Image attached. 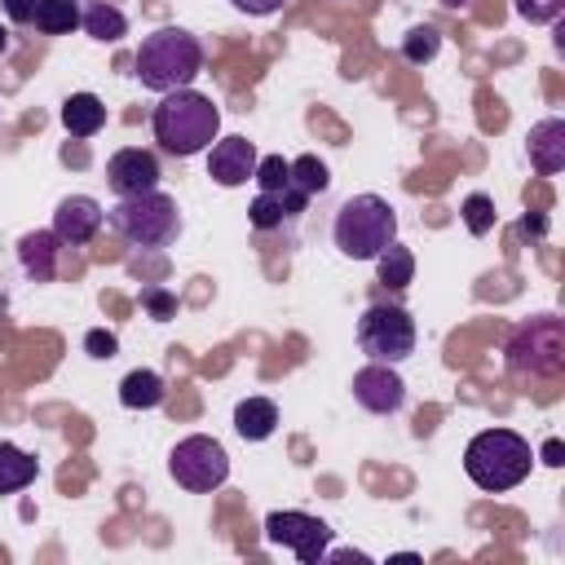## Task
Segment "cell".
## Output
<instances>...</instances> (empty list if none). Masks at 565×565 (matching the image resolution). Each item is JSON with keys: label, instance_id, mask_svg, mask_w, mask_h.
I'll return each mask as SVG.
<instances>
[{"label": "cell", "instance_id": "6da1fadb", "mask_svg": "<svg viewBox=\"0 0 565 565\" xmlns=\"http://www.w3.org/2000/svg\"><path fill=\"white\" fill-rule=\"evenodd\" d=\"M150 128H154V141L177 154V159H190L199 150H207L216 141V128H221V110L212 106V97L194 93V88H172L163 93V102L154 106L150 115Z\"/></svg>", "mask_w": 565, "mask_h": 565}, {"label": "cell", "instance_id": "7a4b0ae2", "mask_svg": "<svg viewBox=\"0 0 565 565\" xmlns=\"http://www.w3.org/2000/svg\"><path fill=\"white\" fill-rule=\"evenodd\" d=\"M132 66H137L132 75L154 93L190 88V79L203 71V44L181 26H159L141 40Z\"/></svg>", "mask_w": 565, "mask_h": 565}, {"label": "cell", "instance_id": "3957f363", "mask_svg": "<svg viewBox=\"0 0 565 565\" xmlns=\"http://www.w3.org/2000/svg\"><path fill=\"white\" fill-rule=\"evenodd\" d=\"M530 463H534V450L521 433L512 428H486L468 441L463 450V472L472 486L499 494V490H512L530 477Z\"/></svg>", "mask_w": 565, "mask_h": 565}, {"label": "cell", "instance_id": "277c9868", "mask_svg": "<svg viewBox=\"0 0 565 565\" xmlns=\"http://www.w3.org/2000/svg\"><path fill=\"white\" fill-rule=\"evenodd\" d=\"M331 238L349 260H375L397 238V212L380 194H353L340 203Z\"/></svg>", "mask_w": 565, "mask_h": 565}, {"label": "cell", "instance_id": "5b68a950", "mask_svg": "<svg viewBox=\"0 0 565 565\" xmlns=\"http://www.w3.org/2000/svg\"><path fill=\"white\" fill-rule=\"evenodd\" d=\"M106 221L132 247H168L177 238V230H181L177 199L163 194V190H146V194H132V199H119L106 212Z\"/></svg>", "mask_w": 565, "mask_h": 565}, {"label": "cell", "instance_id": "8992f818", "mask_svg": "<svg viewBox=\"0 0 565 565\" xmlns=\"http://www.w3.org/2000/svg\"><path fill=\"white\" fill-rule=\"evenodd\" d=\"M503 358H508L512 375H539V380L561 375L565 371V327H561V318H530L525 327H516Z\"/></svg>", "mask_w": 565, "mask_h": 565}, {"label": "cell", "instance_id": "52a82bcc", "mask_svg": "<svg viewBox=\"0 0 565 565\" xmlns=\"http://www.w3.org/2000/svg\"><path fill=\"white\" fill-rule=\"evenodd\" d=\"M168 472H172V481H177L181 490L207 494V490L225 486V477H230V455H225V446H221L216 437L194 433V437H181V441L172 446Z\"/></svg>", "mask_w": 565, "mask_h": 565}, {"label": "cell", "instance_id": "ba28073f", "mask_svg": "<svg viewBox=\"0 0 565 565\" xmlns=\"http://www.w3.org/2000/svg\"><path fill=\"white\" fill-rule=\"evenodd\" d=\"M358 344L371 362H402L415 353V318L402 305H371L358 318Z\"/></svg>", "mask_w": 565, "mask_h": 565}, {"label": "cell", "instance_id": "9c48e42d", "mask_svg": "<svg viewBox=\"0 0 565 565\" xmlns=\"http://www.w3.org/2000/svg\"><path fill=\"white\" fill-rule=\"evenodd\" d=\"M265 539L269 543H282L296 552L300 565H318L327 556V543H331V525L309 516V512H269L265 516Z\"/></svg>", "mask_w": 565, "mask_h": 565}, {"label": "cell", "instance_id": "30bf717a", "mask_svg": "<svg viewBox=\"0 0 565 565\" xmlns=\"http://www.w3.org/2000/svg\"><path fill=\"white\" fill-rule=\"evenodd\" d=\"M353 402H358L362 411H371V415H393V411H402L406 384H402V375L393 371V362H371V366H362V371L353 375Z\"/></svg>", "mask_w": 565, "mask_h": 565}, {"label": "cell", "instance_id": "8fae6325", "mask_svg": "<svg viewBox=\"0 0 565 565\" xmlns=\"http://www.w3.org/2000/svg\"><path fill=\"white\" fill-rule=\"evenodd\" d=\"M106 185L119 194V199H132V194H146L159 185V159L141 146H128V150H115L106 159Z\"/></svg>", "mask_w": 565, "mask_h": 565}, {"label": "cell", "instance_id": "7c38bea8", "mask_svg": "<svg viewBox=\"0 0 565 565\" xmlns=\"http://www.w3.org/2000/svg\"><path fill=\"white\" fill-rule=\"evenodd\" d=\"M252 172H256V146H252L247 137H221V141L212 146V154H207V177H212L216 185L234 190V185L252 181Z\"/></svg>", "mask_w": 565, "mask_h": 565}, {"label": "cell", "instance_id": "4fadbf2b", "mask_svg": "<svg viewBox=\"0 0 565 565\" xmlns=\"http://www.w3.org/2000/svg\"><path fill=\"white\" fill-rule=\"evenodd\" d=\"M102 221H106V212H102L97 199H88V194H71V199H62L57 212H53V234H57L62 243L79 247V243H88V238L102 230Z\"/></svg>", "mask_w": 565, "mask_h": 565}, {"label": "cell", "instance_id": "5bb4252c", "mask_svg": "<svg viewBox=\"0 0 565 565\" xmlns=\"http://www.w3.org/2000/svg\"><path fill=\"white\" fill-rule=\"evenodd\" d=\"M530 163L543 177H556L565 168V119H539L530 128Z\"/></svg>", "mask_w": 565, "mask_h": 565}, {"label": "cell", "instance_id": "9a60e30c", "mask_svg": "<svg viewBox=\"0 0 565 565\" xmlns=\"http://www.w3.org/2000/svg\"><path fill=\"white\" fill-rule=\"evenodd\" d=\"M57 234L53 230H31L18 238V260H22V274L31 282H53L57 274Z\"/></svg>", "mask_w": 565, "mask_h": 565}, {"label": "cell", "instance_id": "2e32d148", "mask_svg": "<svg viewBox=\"0 0 565 565\" xmlns=\"http://www.w3.org/2000/svg\"><path fill=\"white\" fill-rule=\"evenodd\" d=\"M102 124H106L102 97H93V93H71V97L62 102V128H66L71 137H97Z\"/></svg>", "mask_w": 565, "mask_h": 565}, {"label": "cell", "instance_id": "e0dca14e", "mask_svg": "<svg viewBox=\"0 0 565 565\" xmlns=\"http://www.w3.org/2000/svg\"><path fill=\"white\" fill-rule=\"evenodd\" d=\"M234 428H238L243 441H265L278 428V406L269 397H243L234 406Z\"/></svg>", "mask_w": 565, "mask_h": 565}, {"label": "cell", "instance_id": "ac0fdd59", "mask_svg": "<svg viewBox=\"0 0 565 565\" xmlns=\"http://www.w3.org/2000/svg\"><path fill=\"white\" fill-rule=\"evenodd\" d=\"M163 375L159 371H150V366H137V371H128L124 375V384H119V402L128 406V411H150V406H159L163 402Z\"/></svg>", "mask_w": 565, "mask_h": 565}, {"label": "cell", "instance_id": "d6986e66", "mask_svg": "<svg viewBox=\"0 0 565 565\" xmlns=\"http://www.w3.org/2000/svg\"><path fill=\"white\" fill-rule=\"evenodd\" d=\"M35 472H40V463H35L26 450H18V446L0 441V494L26 490V486L35 481Z\"/></svg>", "mask_w": 565, "mask_h": 565}, {"label": "cell", "instance_id": "ffe728a7", "mask_svg": "<svg viewBox=\"0 0 565 565\" xmlns=\"http://www.w3.org/2000/svg\"><path fill=\"white\" fill-rule=\"evenodd\" d=\"M327 185H331V177H327V163H322L318 154L291 159V172H287V190H291V194H300V199L309 203V199L322 194Z\"/></svg>", "mask_w": 565, "mask_h": 565}, {"label": "cell", "instance_id": "44dd1931", "mask_svg": "<svg viewBox=\"0 0 565 565\" xmlns=\"http://www.w3.org/2000/svg\"><path fill=\"white\" fill-rule=\"evenodd\" d=\"M79 22H84V31H88L93 40H102V44H115V40H124V31H128V18H124L115 4H106V0L88 4V9L79 13Z\"/></svg>", "mask_w": 565, "mask_h": 565}, {"label": "cell", "instance_id": "7402d4cb", "mask_svg": "<svg viewBox=\"0 0 565 565\" xmlns=\"http://www.w3.org/2000/svg\"><path fill=\"white\" fill-rule=\"evenodd\" d=\"M375 274H380V282H384L388 291H402V287L415 278V256L393 238V243L375 256Z\"/></svg>", "mask_w": 565, "mask_h": 565}, {"label": "cell", "instance_id": "603a6c76", "mask_svg": "<svg viewBox=\"0 0 565 565\" xmlns=\"http://www.w3.org/2000/svg\"><path fill=\"white\" fill-rule=\"evenodd\" d=\"M71 26H79V4L75 0H35V31L66 35Z\"/></svg>", "mask_w": 565, "mask_h": 565}, {"label": "cell", "instance_id": "cb8c5ba5", "mask_svg": "<svg viewBox=\"0 0 565 565\" xmlns=\"http://www.w3.org/2000/svg\"><path fill=\"white\" fill-rule=\"evenodd\" d=\"M437 49H441V35H437L433 26H411L406 40H402V57L415 62V66H419V62H433Z\"/></svg>", "mask_w": 565, "mask_h": 565}, {"label": "cell", "instance_id": "d4e9b609", "mask_svg": "<svg viewBox=\"0 0 565 565\" xmlns=\"http://www.w3.org/2000/svg\"><path fill=\"white\" fill-rule=\"evenodd\" d=\"M287 172H291V159H282V154H265V159H256L252 181H256L265 194H282V190H287Z\"/></svg>", "mask_w": 565, "mask_h": 565}, {"label": "cell", "instance_id": "484cf974", "mask_svg": "<svg viewBox=\"0 0 565 565\" xmlns=\"http://www.w3.org/2000/svg\"><path fill=\"white\" fill-rule=\"evenodd\" d=\"M463 225H468V234H490L494 230V199L490 194H468L463 199Z\"/></svg>", "mask_w": 565, "mask_h": 565}, {"label": "cell", "instance_id": "4316f807", "mask_svg": "<svg viewBox=\"0 0 565 565\" xmlns=\"http://www.w3.org/2000/svg\"><path fill=\"white\" fill-rule=\"evenodd\" d=\"M247 216H252V225L256 230H274V225H282L287 221V207H282V194H256L252 199V207H247Z\"/></svg>", "mask_w": 565, "mask_h": 565}, {"label": "cell", "instance_id": "83f0119b", "mask_svg": "<svg viewBox=\"0 0 565 565\" xmlns=\"http://www.w3.org/2000/svg\"><path fill=\"white\" fill-rule=\"evenodd\" d=\"M516 13L525 18V22H556L561 13H565V0H516Z\"/></svg>", "mask_w": 565, "mask_h": 565}, {"label": "cell", "instance_id": "f1b7e54d", "mask_svg": "<svg viewBox=\"0 0 565 565\" xmlns=\"http://www.w3.org/2000/svg\"><path fill=\"white\" fill-rule=\"evenodd\" d=\"M141 305L150 309L154 322H168V318L177 313V296H168L163 287H141Z\"/></svg>", "mask_w": 565, "mask_h": 565}, {"label": "cell", "instance_id": "f546056e", "mask_svg": "<svg viewBox=\"0 0 565 565\" xmlns=\"http://www.w3.org/2000/svg\"><path fill=\"white\" fill-rule=\"evenodd\" d=\"M84 349H88V358H115V349H119V340H115L110 331H102V327H93V331L84 335Z\"/></svg>", "mask_w": 565, "mask_h": 565}, {"label": "cell", "instance_id": "4dcf8cb0", "mask_svg": "<svg viewBox=\"0 0 565 565\" xmlns=\"http://www.w3.org/2000/svg\"><path fill=\"white\" fill-rule=\"evenodd\" d=\"M238 13H252V18H269V13H278L287 0H230Z\"/></svg>", "mask_w": 565, "mask_h": 565}, {"label": "cell", "instance_id": "1f68e13d", "mask_svg": "<svg viewBox=\"0 0 565 565\" xmlns=\"http://www.w3.org/2000/svg\"><path fill=\"white\" fill-rule=\"evenodd\" d=\"M4 13L26 26V22H35V0H4Z\"/></svg>", "mask_w": 565, "mask_h": 565}, {"label": "cell", "instance_id": "d6a6232c", "mask_svg": "<svg viewBox=\"0 0 565 565\" xmlns=\"http://www.w3.org/2000/svg\"><path fill=\"white\" fill-rule=\"evenodd\" d=\"M543 463H552V468H561V463H565V446H561L556 437H547V441H543Z\"/></svg>", "mask_w": 565, "mask_h": 565}, {"label": "cell", "instance_id": "836d02e7", "mask_svg": "<svg viewBox=\"0 0 565 565\" xmlns=\"http://www.w3.org/2000/svg\"><path fill=\"white\" fill-rule=\"evenodd\" d=\"M521 230H525V234H530V230H534V234H543L547 225H543V216H525V221H521Z\"/></svg>", "mask_w": 565, "mask_h": 565}, {"label": "cell", "instance_id": "e575fe53", "mask_svg": "<svg viewBox=\"0 0 565 565\" xmlns=\"http://www.w3.org/2000/svg\"><path fill=\"white\" fill-rule=\"evenodd\" d=\"M446 9H463V4H472V0H441Z\"/></svg>", "mask_w": 565, "mask_h": 565}, {"label": "cell", "instance_id": "d590c367", "mask_svg": "<svg viewBox=\"0 0 565 565\" xmlns=\"http://www.w3.org/2000/svg\"><path fill=\"white\" fill-rule=\"evenodd\" d=\"M4 49H9V31L0 26V53H4Z\"/></svg>", "mask_w": 565, "mask_h": 565}]
</instances>
